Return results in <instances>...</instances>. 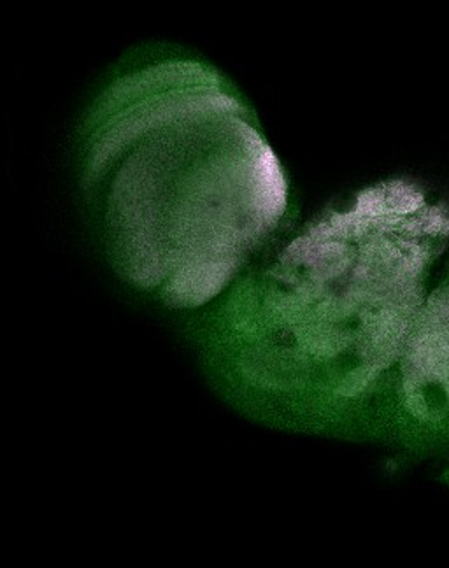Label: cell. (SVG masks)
Wrapping results in <instances>:
<instances>
[{
  "mask_svg": "<svg viewBox=\"0 0 449 568\" xmlns=\"http://www.w3.org/2000/svg\"><path fill=\"white\" fill-rule=\"evenodd\" d=\"M83 186L118 276L174 310L218 301L286 207L248 108L195 60L110 84L84 130Z\"/></svg>",
  "mask_w": 449,
  "mask_h": 568,
  "instance_id": "1",
  "label": "cell"
},
{
  "mask_svg": "<svg viewBox=\"0 0 449 568\" xmlns=\"http://www.w3.org/2000/svg\"><path fill=\"white\" fill-rule=\"evenodd\" d=\"M404 201L397 189L364 193L211 304L206 355L223 389L306 383L339 400L370 385L399 332Z\"/></svg>",
  "mask_w": 449,
  "mask_h": 568,
  "instance_id": "2",
  "label": "cell"
}]
</instances>
